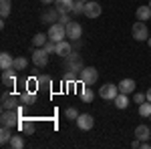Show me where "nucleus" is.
Here are the masks:
<instances>
[{
    "instance_id": "nucleus-1",
    "label": "nucleus",
    "mask_w": 151,
    "mask_h": 149,
    "mask_svg": "<svg viewBox=\"0 0 151 149\" xmlns=\"http://www.w3.org/2000/svg\"><path fill=\"white\" fill-rule=\"evenodd\" d=\"M22 109L24 105H18L16 109H4L2 115H0V125L2 127H18L20 123V117H22Z\"/></svg>"
},
{
    "instance_id": "nucleus-2",
    "label": "nucleus",
    "mask_w": 151,
    "mask_h": 149,
    "mask_svg": "<svg viewBox=\"0 0 151 149\" xmlns=\"http://www.w3.org/2000/svg\"><path fill=\"white\" fill-rule=\"evenodd\" d=\"M85 69V65H83V57L77 53V50H73L69 57L65 58V71H70V73H81Z\"/></svg>"
},
{
    "instance_id": "nucleus-3",
    "label": "nucleus",
    "mask_w": 151,
    "mask_h": 149,
    "mask_svg": "<svg viewBox=\"0 0 151 149\" xmlns=\"http://www.w3.org/2000/svg\"><path fill=\"white\" fill-rule=\"evenodd\" d=\"M79 81H81L83 85H89V87H93L95 83L99 81V71L95 69V67H85V69L79 73Z\"/></svg>"
},
{
    "instance_id": "nucleus-4",
    "label": "nucleus",
    "mask_w": 151,
    "mask_h": 149,
    "mask_svg": "<svg viewBox=\"0 0 151 149\" xmlns=\"http://www.w3.org/2000/svg\"><path fill=\"white\" fill-rule=\"evenodd\" d=\"M47 35H48L50 40L60 42V40H65V38H67V26H65V24H60V22H55V24H50V28H48Z\"/></svg>"
},
{
    "instance_id": "nucleus-5",
    "label": "nucleus",
    "mask_w": 151,
    "mask_h": 149,
    "mask_svg": "<svg viewBox=\"0 0 151 149\" xmlns=\"http://www.w3.org/2000/svg\"><path fill=\"white\" fill-rule=\"evenodd\" d=\"M30 58H32V65L38 67V69H42V67H47V65H48V53L45 50V46H38L36 50H32Z\"/></svg>"
},
{
    "instance_id": "nucleus-6",
    "label": "nucleus",
    "mask_w": 151,
    "mask_h": 149,
    "mask_svg": "<svg viewBox=\"0 0 151 149\" xmlns=\"http://www.w3.org/2000/svg\"><path fill=\"white\" fill-rule=\"evenodd\" d=\"M131 36H133L135 40H147V38H149V28H147V24L143 22V20H137V22L133 24V28H131Z\"/></svg>"
},
{
    "instance_id": "nucleus-7",
    "label": "nucleus",
    "mask_w": 151,
    "mask_h": 149,
    "mask_svg": "<svg viewBox=\"0 0 151 149\" xmlns=\"http://www.w3.org/2000/svg\"><path fill=\"white\" fill-rule=\"evenodd\" d=\"M117 95H119V85H113V83H107L99 89V97L105 101H113Z\"/></svg>"
},
{
    "instance_id": "nucleus-8",
    "label": "nucleus",
    "mask_w": 151,
    "mask_h": 149,
    "mask_svg": "<svg viewBox=\"0 0 151 149\" xmlns=\"http://www.w3.org/2000/svg\"><path fill=\"white\" fill-rule=\"evenodd\" d=\"M81 36H83V26L77 22V20H70V22L67 24V38L73 42V40H79Z\"/></svg>"
},
{
    "instance_id": "nucleus-9",
    "label": "nucleus",
    "mask_w": 151,
    "mask_h": 149,
    "mask_svg": "<svg viewBox=\"0 0 151 149\" xmlns=\"http://www.w3.org/2000/svg\"><path fill=\"white\" fill-rule=\"evenodd\" d=\"M20 105V95L16 97V95H10L8 91L2 93V111L4 109H16Z\"/></svg>"
},
{
    "instance_id": "nucleus-10",
    "label": "nucleus",
    "mask_w": 151,
    "mask_h": 149,
    "mask_svg": "<svg viewBox=\"0 0 151 149\" xmlns=\"http://www.w3.org/2000/svg\"><path fill=\"white\" fill-rule=\"evenodd\" d=\"M93 125H95L93 115H89V113H81L79 117H77V127H79L81 131H89V129H93Z\"/></svg>"
},
{
    "instance_id": "nucleus-11",
    "label": "nucleus",
    "mask_w": 151,
    "mask_h": 149,
    "mask_svg": "<svg viewBox=\"0 0 151 149\" xmlns=\"http://www.w3.org/2000/svg\"><path fill=\"white\" fill-rule=\"evenodd\" d=\"M101 4L99 2H95V0H89V2H85V16L87 18H97V16H101Z\"/></svg>"
},
{
    "instance_id": "nucleus-12",
    "label": "nucleus",
    "mask_w": 151,
    "mask_h": 149,
    "mask_svg": "<svg viewBox=\"0 0 151 149\" xmlns=\"http://www.w3.org/2000/svg\"><path fill=\"white\" fill-rule=\"evenodd\" d=\"M2 85H4L6 89H10V87L16 85V71L12 69V67L2 71Z\"/></svg>"
},
{
    "instance_id": "nucleus-13",
    "label": "nucleus",
    "mask_w": 151,
    "mask_h": 149,
    "mask_svg": "<svg viewBox=\"0 0 151 149\" xmlns=\"http://www.w3.org/2000/svg\"><path fill=\"white\" fill-rule=\"evenodd\" d=\"M58 18H60V12L57 10V6H50V8H47L42 12V22L55 24V22H58Z\"/></svg>"
},
{
    "instance_id": "nucleus-14",
    "label": "nucleus",
    "mask_w": 151,
    "mask_h": 149,
    "mask_svg": "<svg viewBox=\"0 0 151 149\" xmlns=\"http://www.w3.org/2000/svg\"><path fill=\"white\" fill-rule=\"evenodd\" d=\"M73 53V42L70 40H60V42H57V53L55 55H58L60 58H67Z\"/></svg>"
},
{
    "instance_id": "nucleus-15",
    "label": "nucleus",
    "mask_w": 151,
    "mask_h": 149,
    "mask_svg": "<svg viewBox=\"0 0 151 149\" xmlns=\"http://www.w3.org/2000/svg\"><path fill=\"white\" fill-rule=\"evenodd\" d=\"M18 127H20V131H22V133H28V135H32V133L36 131L35 121H32V119H28V117H20Z\"/></svg>"
},
{
    "instance_id": "nucleus-16",
    "label": "nucleus",
    "mask_w": 151,
    "mask_h": 149,
    "mask_svg": "<svg viewBox=\"0 0 151 149\" xmlns=\"http://www.w3.org/2000/svg\"><path fill=\"white\" fill-rule=\"evenodd\" d=\"M135 87H137V83L133 79H123L119 83V93H125V95H133L135 93Z\"/></svg>"
},
{
    "instance_id": "nucleus-17",
    "label": "nucleus",
    "mask_w": 151,
    "mask_h": 149,
    "mask_svg": "<svg viewBox=\"0 0 151 149\" xmlns=\"http://www.w3.org/2000/svg\"><path fill=\"white\" fill-rule=\"evenodd\" d=\"M73 4H75V0H55V6H57V10L60 14L73 12Z\"/></svg>"
},
{
    "instance_id": "nucleus-18",
    "label": "nucleus",
    "mask_w": 151,
    "mask_h": 149,
    "mask_svg": "<svg viewBox=\"0 0 151 149\" xmlns=\"http://www.w3.org/2000/svg\"><path fill=\"white\" fill-rule=\"evenodd\" d=\"M135 16H137V20H143V22H147L151 18V6L149 4H145V6H139L137 10H135Z\"/></svg>"
},
{
    "instance_id": "nucleus-19",
    "label": "nucleus",
    "mask_w": 151,
    "mask_h": 149,
    "mask_svg": "<svg viewBox=\"0 0 151 149\" xmlns=\"http://www.w3.org/2000/svg\"><path fill=\"white\" fill-rule=\"evenodd\" d=\"M135 137L139 139V141H149L151 137V131L147 125H137L135 127Z\"/></svg>"
},
{
    "instance_id": "nucleus-20",
    "label": "nucleus",
    "mask_w": 151,
    "mask_h": 149,
    "mask_svg": "<svg viewBox=\"0 0 151 149\" xmlns=\"http://www.w3.org/2000/svg\"><path fill=\"white\" fill-rule=\"evenodd\" d=\"M36 103V95H35V91H26L20 95V105H24V107H30V105H35Z\"/></svg>"
},
{
    "instance_id": "nucleus-21",
    "label": "nucleus",
    "mask_w": 151,
    "mask_h": 149,
    "mask_svg": "<svg viewBox=\"0 0 151 149\" xmlns=\"http://www.w3.org/2000/svg\"><path fill=\"white\" fill-rule=\"evenodd\" d=\"M113 103H115L117 109H127L129 107V97L125 95V93H119L115 99H113Z\"/></svg>"
},
{
    "instance_id": "nucleus-22",
    "label": "nucleus",
    "mask_w": 151,
    "mask_h": 149,
    "mask_svg": "<svg viewBox=\"0 0 151 149\" xmlns=\"http://www.w3.org/2000/svg\"><path fill=\"white\" fill-rule=\"evenodd\" d=\"M26 67H28V58H24V57H16V58H14V63H12V69L16 71V73L26 71Z\"/></svg>"
},
{
    "instance_id": "nucleus-23",
    "label": "nucleus",
    "mask_w": 151,
    "mask_h": 149,
    "mask_svg": "<svg viewBox=\"0 0 151 149\" xmlns=\"http://www.w3.org/2000/svg\"><path fill=\"white\" fill-rule=\"evenodd\" d=\"M12 63H14V58H12L10 53H2V55H0V69H2V71H4V69H10Z\"/></svg>"
},
{
    "instance_id": "nucleus-24",
    "label": "nucleus",
    "mask_w": 151,
    "mask_h": 149,
    "mask_svg": "<svg viewBox=\"0 0 151 149\" xmlns=\"http://www.w3.org/2000/svg\"><path fill=\"white\" fill-rule=\"evenodd\" d=\"M81 99L85 101V103H93V99H95V93L93 89L89 87V85H83V91H81Z\"/></svg>"
},
{
    "instance_id": "nucleus-25",
    "label": "nucleus",
    "mask_w": 151,
    "mask_h": 149,
    "mask_svg": "<svg viewBox=\"0 0 151 149\" xmlns=\"http://www.w3.org/2000/svg\"><path fill=\"white\" fill-rule=\"evenodd\" d=\"M12 10V0H0V16H2V20L10 14Z\"/></svg>"
},
{
    "instance_id": "nucleus-26",
    "label": "nucleus",
    "mask_w": 151,
    "mask_h": 149,
    "mask_svg": "<svg viewBox=\"0 0 151 149\" xmlns=\"http://www.w3.org/2000/svg\"><path fill=\"white\" fill-rule=\"evenodd\" d=\"M8 145H10L12 149H22L26 143H24V137H22V135H12L10 141H8Z\"/></svg>"
},
{
    "instance_id": "nucleus-27",
    "label": "nucleus",
    "mask_w": 151,
    "mask_h": 149,
    "mask_svg": "<svg viewBox=\"0 0 151 149\" xmlns=\"http://www.w3.org/2000/svg\"><path fill=\"white\" fill-rule=\"evenodd\" d=\"M48 40V35H45V32H36L35 36H32V45L38 48V46H45Z\"/></svg>"
},
{
    "instance_id": "nucleus-28",
    "label": "nucleus",
    "mask_w": 151,
    "mask_h": 149,
    "mask_svg": "<svg viewBox=\"0 0 151 149\" xmlns=\"http://www.w3.org/2000/svg\"><path fill=\"white\" fill-rule=\"evenodd\" d=\"M12 135H14V133H12L10 127H2V131H0V143H2V145H8V141H10Z\"/></svg>"
},
{
    "instance_id": "nucleus-29",
    "label": "nucleus",
    "mask_w": 151,
    "mask_h": 149,
    "mask_svg": "<svg viewBox=\"0 0 151 149\" xmlns=\"http://www.w3.org/2000/svg\"><path fill=\"white\" fill-rule=\"evenodd\" d=\"M139 115L141 117H151V101H145V103L139 105Z\"/></svg>"
},
{
    "instance_id": "nucleus-30",
    "label": "nucleus",
    "mask_w": 151,
    "mask_h": 149,
    "mask_svg": "<svg viewBox=\"0 0 151 149\" xmlns=\"http://www.w3.org/2000/svg\"><path fill=\"white\" fill-rule=\"evenodd\" d=\"M36 79H38V87H50V85H52L50 75H38Z\"/></svg>"
},
{
    "instance_id": "nucleus-31",
    "label": "nucleus",
    "mask_w": 151,
    "mask_h": 149,
    "mask_svg": "<svg viewBox=\"0 0 151 149\" xmlns=\"http://www.w3.org/2000/svg\"><path fill=\"white\" fill-rule=\"evenodd\" d=\"M79 115H81V113H79L75 107H67V109H65V117L70 119V121H77V117H79Z\"/></svg>"
},
{
    "instance_id": "nucleus-32",
    "label": "nucleus",
    "mask_w": 151,
    "mask_h": 149,
    "mask_svg": "<svg viewBox=\"0 0 151 149\" xmlns=\"http://www.w3.org/2000/svg\"><path fill=\"white\" fill-rule=\"evenodd\" d=\"M73 14H85V2H83V0H75V4H73Z\"/></svg>"
},
{
    "instance_id": "nucleus-33",
    "label": "nucleus",
    "mask_w": 151,
    "mask_h": 149,
    "mask_svg": "<svg viewBox=\"0 0 151 149\" xmlns=\"http://www.w3.org/2000/svg\"><path fill=\"white\" fill-rule=\"evenodd\" d=\"M147 101V93H133V103H137V105H141V103H145Z\"/></svg>"
},
{
    "instance_id": "nucleus-34",
    "label": "nucleus",
    "mask_w": 151,
    "mask_h": 149,
    "mask_svg": "<svg viewBox=\"0 0 151 149\" xmlns=\"http://www.w3.org/2000/svg\"><path fill=\"white\" fill-rule=\"evenodd\" d=\"M45 50H47L48 55H52V53H57V42L48 38V40H47V45H45Z\"/></svg>"
},
{
    "instance_id": "nucleus-35",
    "label": "nucleus",
    "mask_w": 151,
    "mask_h": 149,
    "mask_svg": "<svg viewBox=\"0 0 151 149\" xmlns=\"http://www.w3.org/2000/svg\"><path fill=\"white\" fill-rule=\"evenodd\" d=\"M70 14H73V12H65V14H60V18H58V22H60V24H65V26H67V24H69L70 20H73V18H70Z\"/></svg>"
},
{
    "instance_id": "nucleus-36",
    "label": "nucleus",
    "mask_w": 151,
    "mask_h": 149,
    "mask_svg": "<svg viewBox=\"0 0 151 149\" xmlns=\"http://www.w3.org/2000/svg\"><path fill=\"white\" fill-rule=\"evenodd\" d=\"M75 79H77V73H70V71L65 73V81H67V83H73Z\"/></svg>"
},
{
    "instance_id": "nucleus-37",
    "label": "nucleus",
    "mask_w": 151,
    "mask_h": 149,
    "mask_svg": "<svg viewBox=\"0 0 151 149\" xmlns=\"http://www.w3.org/2000/svg\"><path fill=\"white\" fill-rule=\"evenodd\" d=\"M131 147H133V149L141 147V141H139V139H137V137H135V141H133V143H131Z\"/></svg>"
},
{
    "instance_id": "nucleus-38",
    "label": "nucleus",
    "mask_w": 151,
    "mask_h": 149,
    "mask_svg": "<svg viewBox=\"0 0 151 149\" xmlns=\"http://www.w3.org/2000/svg\"><path fill=\"white\" fill-rule=\"evenodd\" d=\"M141 149H151V143L149 141H141Z\"/></svg>"
},
{
    "instance_id": "nucleus-39",
    "label": "nucleus",
    "mask_w": 151,
    "mask_h": 149,
    "mask_svg": "<svg viewBox=\"0 0 151 149\" xmlns=\"http://www.w3.org/2000/svg\"><path fill=\"white\" fill-rule=\"evenodd\" d=\"M42 4H55V0H40Z\"/></svg>"
},
{
    "instance_id": "nucleus-40",
    "label": "nucleus",
    "mask_w": 151,
    "mask_h": 149,
    "mask_svg": "<svg viewBox=\"0 0 151 149\" xmlns=\"http://www.w3.org/2000/svg\"><path fill=\"white\" fill-rule=\"evenodd\" d=\"M147 101H151V89L147 91Z\"/></svg>"
},
{
    "instance_id": "nucleus-41",
    "label": "nucleus",
    "mask_w": 151,
    "mask_h": 149,
    "mask_svg": "<svg viewBox=\"0 0 151 149\" xmlns=\"http://www.w3.org/2000/svg\"><path fill=\"white\" fill-rule=\"evenodd\" d=\"M147 45H149V48H151V38H147Z\"/></svg>"
},
{
    "instance_id": "nucleus-42",
    "label": "nucleus",
    "mask_w": 151,
    "mask_h": 149,
    "mask_svg": "<svg viewBox=\"0 0 151 149\" xmlns=\"http://www.w3.org/2000/svg\"><path fill=\"white\" fill-rule=\"evenodd\" d=\"M83 2H89V0H83Z\"/></svg>"
},
{
    "instance_id": "nucleus-43",
    "label": "nucleus",
    "mask_w": 151,
    "mask_h": 149,
    "mask_svg": "<svg viewBox=\"0 0 151 149\" xmlns=\"http://www.w3.org/2000/svg\"><path fill=\"white\" fill-rule=\"evenodd\" d=\"M149 6H151V0H149Z\"/></svg>"
},
{
    "instance_id": "nucleus-44",
    "label": "nucleus",
    "mask_w": 151,
    "mask_h": 149,
    "mask_svg": "<svg viewBox=\"0 0 151 149\" xmlns=\"http://www.w3.org/2000/svg\"><path fill=\"white\" fill-rule=\"evenodd\" d=\"M149 119H151V117H149Z\"/></svg>"
}]
</instances>
